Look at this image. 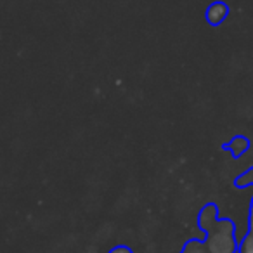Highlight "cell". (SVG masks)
I'll return each mask as SVG.
<instances>
[{
    "label": "cell",
    "mask_w": 253,
    "mask_h": 253,
    "mask_svg": "<svg viewBox=\"0 0 253 253\" xmlns=\"http://www.w3.org/2000/svg\"><path fill=\"white\" fill-rule=\"evenodd\" d=\"M234 187L238 189H246V187H252L253 186V167L248 169L246 172H243L241 175H238L234 179ZM246 239H253V198H252V203H250V215H248V231L246 234L243 236Z\"/></svg>",
    "instance_id": "cell-2"
},
{
    "label": "cell",
    "mask_w": 253,
    "mask_h": 253,
    "mask_svg": "<svg viewBox=\"0 0 253 253\" xmlns=\"http://www.w3.org/2000/svg\"><path fill=\"white\" fill-rule=\"evenodd\" d=\"M198 225L205 232V239H189L180 253H238L234 220L218 218L215 203H207L201 208Z\"/></svg>",
    "instance_id": "cell-1"
},
{
    "label": "cell",
    "mask_w": 253,
    "mask_h": 253,
    "mask_svg": "<svg viewBox=\"0 0 253 253\" xmlns=\"http://www.w3.org/2000/svg\"><path fill=\"white\" fill-rule=\"evenodd\" d=\"M108 253H134V250L126 245H118V246H113Z\"/></svg>",
    "instance_id": "cell-5"
},
{
    "label": "cell",
    "mask_w": 253,
    "mask_h": 253,
    "mask_svg": "<svg viewBox=\"0 0 253 253\" xmlns=\"http://www.w3.org/2000/svg\"><path fill=\"white\" fill-rule=\"evenodd\" d=\"M227 16H229V5L224 4V2H213L207 9V12H205L207 23L211 26H218L220 23H224Z\"/></svg>",
    "instance_id": "cell-4"
},
{
    "label": "cell",
    "mask_w": 253,
    "mask_h": 253,
    "mask_svg": "<svg viewBox=\"0 0 253 253\" xmlns=\"http://www.w3.org/2000/svg\"><path fill=\"white\" fill-rule=\"evenodd\" d=\"M250 146H252V142H250V139L246 137V135H234L229 142L222 144L220 149L222 151H229L232 158L238 160V158H241L246 151H248Z\"/></svg>",
    "instance_id": "cell-3"
}]
</instances>
